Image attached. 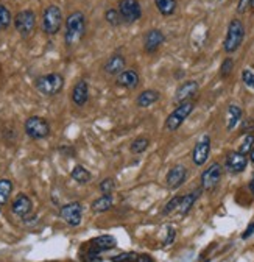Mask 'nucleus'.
<instances>
[{
	"label": "nucleus",
	"mask_w": 254,
	"mask_h": 262,
	"mask_svg": "<svg viewBox=\"0 0 254 262\" xmlns=\"http://www.w3.org/2000/svg\"><path fill=\"white\" fill-rule=\"evenodd\" d=\"M112 197L111 195H103L100 198H97L94 203H92V211L94 212H106L112 208Z\"/></svg>",
	"instance_id": "obj_25"
},
{
	"label": "nucleus",
	"mask_w": 254,
	"mask_h": 262,
	"mask_svg": "<svg viewBox=\"0 0 254 262\" xmlns=\"http://www.w3.org/2000/svg\"><path fill=\"white\" fill-rule=\"evenodd\" d=\"M31 200L25 195V194H20L14 198L13 205H11V211L16 214L17 217H27L28 214L31 212Z\"/></svg>",
	"instance_id": "obj_18"
},
{
	"label": "nucleus",
	"mask_w": 254,
	"mask_h": 262,
	"mask_svg": "<svg viewBox=\"0 0 254 262\" xmlns=\"http://www.w3.org/2000/svg\"><path fill=\"white\" fill-rule=\"evenodd\" d=\"M150 145V140L147 137H136L133 142H131V152L139 155V153H144Z\"/></svg>",
	"instance_id": "obj_29"
},
{
	"label": "nucleus",
	"mask_w": 254,
	"mask_h": 262,
	"mask_svg": "<svg viewBox=\"0 0 254 262\" xmlns=\"http://www.w3.org/2000/svg\"><path fill=\"white\" fill-rule=\"evenodd\" d=\"M117 245V241H115V237L109 236V234H105V236H99L96 237L94 241H90L86 251L83 253L81 259L84 262H100L102 259L99 257L100 253L103 251H108V250H112Z\"/></svg>",
	"instance_id": "obj_2"
},
{
	"label": "nucleus",
	"mask_w": 254,
	"mask_h": 262,
	"mask_svg": "<svg viewBox=\"0 0 254 262\" xmlns=\"http://www.w3.org/2000/svg\"><path fill=\"white\" fill-rule=\"evenodd\" d=\"M137 254L136 253H120L117 256H112L111 262H136Z\"/></svg>",
	"instance_id": "obj_34"
},
{
	"label": "nucleus",
	"mask_w": 254,
	"mask_h": 262,
	"mask_svg": "<svg viewBox=\"0 0 254 262\" xmlns=\"http://www.w3.org/2000/svg\"><path fill=\"white\" fill-rule=\"evenodd\" d=\"M245 39V25L240 19H233L228 25L226 38L223 42V49L226 53H234L239 47L242 45Z\"/></svg>",
	"instance_id": "obj_3"
},
{
	"label": "nucleus",
	"mask_w": 254,
	"mask_h": 262,
	"mask_svg": "<svg viewBox=\"0 0 254 262\" xmlns=\"http://www.w3.org/2000/svg\"><path fill=\"white\" fill-rule=\"evenodd\" d=\"M59 216L67 225L78 226L81 223V219H83V208L78 201L67 203L59 209Z\"/></svg>",
	"instance_id": "obj_10"
},
{
	"label": "nucleus",
	"mask_w": 254,
	"mask_h": 262,
	"mask_svg": "<svg viewBox=\"0 0 254 262\" xmlns=\"http://www.w3.org/2000/svg\"><path fill=\"white\" fill-rule=\"evenodd\" d=\"M221 172H223V169L218 162L211 164L201 175V187L204 190H214L221 180Z\"/></svg>",
	"instance_id": "obj_11"
},
{
	"label": "nucleus",
	"mask_w": 254,
	"mask_h": 262,
	"mask_svg": "<svg viewBox=\"0 0 254 262\" xmlns=\"http://www.w3.org/2000/svg\"><path fill=\"white\" fill-rule=\"evenodd\" d=\"M175 236H176V231H175L172 226H169V229H167V237H166V241H164V245H172L173 241H175Z\"/></svg>",
	"instance_id": "obj_37"
},
{
	"label": "nucleus",
	"mask_w": 254,
	"mask_h": 262,
	"mask_svg": "<svg viewBox=\"0 0 254 262\" xmlns=\"http://www.w3.org/2000/svg\"><path fill=\"white\" fill-rule=\"evenodd\" d=\"M249 7H252V8H254V0H249Z\"/></svg>",
	"instance_id": "obj_44"
},
{
	"label": "nucleus",
	"mask_w": 254,
	"mask_h": 262,
	"mask_svg": "<svg viewBox=\"0 0 254 262\" xmlns=\"http://www.w3.org/2000/svg\"><path fill=\"white\" fill-rule=\"evenodd\" d=\"M164 41H166V36L161 30H157V28L148 30L144 38V49L147 53H154L159 50V47L164 44Z\"/></svg>",
	"instance_id": "obj_14"
},
{
	"label": "nucleus",
	"mask_w": 254,
	"mask_h": 262,
	"mask_svg": "<svg viewBox=\"0 0 254 262\" xmlns=\"http://www.w3.org/2000/svg\"><path fill=\"white\" fill-rule=\"evenodd\" d=\"M14 28L22 38H28L36 28V14L31 10H22L14 17Z\"/></svg>",
	"instance_id": "obj_7"
},
{
	"label": "nucleus",
	"mask_w": 254,
	"mask_h": 262,
	"mask_svg": "<svg viewBox=\"0 0 254 262\" xmlns=\"http://www.w3.org/2000/svg\"><path fill=\"white\" fill-rule=\"evenodd\" d=\"M11 192H13V183L7 178L0 180V206L10 200Z\"/></svg>",
	"instance_id": "obj_26"
},
{
	"label": "nucleus",
	"mask_w": 254,
	"mask_h": 262,
	"mask_svg": "<svg viewBox=\"0 0 254 262\" xmlns=\"http://www.w3.org/2000/svg\"><path fill=\"white\" fill-rule=\"evenodd\" d=\"M200 91V84L195 81V80H187L184 81L178 89H176V94H175V100L178 103H182V102H189L192 97L198 94Z\"/></svg>",
	"instance_id": "obj_13"
},
{
	"label": "nucleus",
	"mask_w": 254,
	"mask_h": 262,
	"mask_svg": "<svg viewBox=\"0 0 254 262\" xmlns=\"http://www.w3.org/2000/svg\"><path fill=\"white\" fill-rule=\"evenodd\" d=\"M136 262H154V260H153L151 256H148V254H137Z\"/></svg>",
	"instance_id": "obj_41"
},
{
	"label": "nucleus",
	"mask_w": 254,
	"mask_h": 262,
	"mask_svg": "<svg viewBox=\"0 0 254 262\" xmlns=\"http://www.w3.org/2000/svg\"><path fill=\"white\" fill-rule=\"evenodd\" d=\"M157 11L163 16H172L176 11V0H154Z\"/></svg>",
	"instance_id": "obj_24"
},
{
	"label": "nucleus",
	"mask_w": 254,
	"mask_h": 262,
	"mask_svg": "<svg viewBox=\"0 0 254 262\" xmlns=\"http://www.w3.org/2000/svg\"><path fill=\"white\" fill-rule=\"evenodd\" d=\"M119 13L122 20L133 23L142 17V7L139 4V0H120Z\"/></svg>",
	"instance_id": "obj_9"
},
{
	"label": "nucleus",
	"mask_w": 254,
	"mask_h": 262,
	"mask_svg": "<svg viewBox=\"0 0 254 262\" xmlns=\"http://www.w3.org/2000/svg\"><path fill=\"white\" fill-rule=\"evenodd\" d=\"M179 201H181V197H173L167 205H166V208H164V211H163V214H170V212H173V211H176L178 209V206H179Z\"/></svg>",
	"instance_id": "obj_36"
},
{
	"label": "nucleus",
	"mask_w": 254,
	"mask_h": 262,
	"mask_svg": "<svg viewBox=\"0 0 254 262\" xmlns=\"http://www.w3.org/2000/svg\"><path fill=\"white\" fill-rule=\"evenodd\" d=\"M242 80H243V83L248 86V88H251V89H254V70L252 69H245L243 72H242Z\"/></svg>",
	"instance_id": "obj_35"
},
{
	"label": "nucleus",
	"mask_w": 254,
	"mask_h": 262,
	"mask_svg": "<svg viewBox=\"0 0 254 262\" xmlns=\"http://www.w3.org/2000/svg\"><path fill=\"white\" fill-rule=\"evenodd\" d=\"M38 92H41L45 97H53V95L59 94L64 88V77L61 74H47L42 75L35 83Z\"/></svg>",
	"instance_id": "obj_4"
},
{
	"label": "nucleus",
	"mask_w": 254,
	"mask_h": 262,
	"mask_svg": "<svg viewBox=\"0 0 254 262\" xmlns=\"http://www.w3.org/2000/svg\"><path fill=\"white\" fill-rule=\"evenodd\" d=\"M233 70H234V61L233 58H226L221 66H220V77L221 78H228L231 74H233Z\"/></svg>",
	"instance_id": "obj_30"
},
{
	"label": "nucleus",
	"mask_w": 254,
	"mask_h": 262,
	"mask_svg": "<svg viewBox=\"0 0 254 262\" xmlns=\"http://www.w3.org/2000/svg\"><path fill=\"white\" fill-rule=\"evenodd\" d=\"M139 83H141V77L134 69L123 70V72L119 74V77H117V84L125 89H136L139 86Z\"/></svg>",
	"instance_id": "obj_20"
},
{
	"label": "nucleus",
	"mask_w": 254,
	"mask_h": 262,
	"mask_svg": "<svg viewBox=\"0 0 254 262\" xmlns=\"http://www.w3.org/2000/svg\"><path fill=\"white\" fill-rule=\"evenodd\" d=\"M211 155V137L204 134L194 147V152H192V161L195 165H203L207 158Z\"/></svg>",
	"instance_id": "obj_12"
},
{
	"label": "nucleus",
	"mask_w": 254,
	"mask_h": 262,
	"mask_svg": "<svg viewBox=\"0 0 254 262\" xmlns=\"http://www.w3.org/2000/svg\"><path fill=\"white\" fill-rule=\"evenodd\" d=\"M13 22V16H11V11L0 4V32H5Z\"/></svg>",
	"instance_id": "obj_28"
},
{
	"label": "nucleus",
	"mask_w": 254,
	"mask_h": 262,
	"mask_svg": "<svg viewBox=\"0 0 254 262\" xmlns=\"http://www.w3.org/2000/svg\"><path fill=\"white\" fill-rule=\"evenodd\" d=\"M86 33V17L81 11H74L66 17L64 42L67 47H75L81 42Z\"/></svg>",
	"instance_id": "obj_1"
},
{
	"label": "nucleus",
	"mask_w": 254,
	"mask_h": 262,
	"mask_svg": "<svg viewBox=\"0 0 254 262\" xmlns=\"http://www.w3.org/2000/svg\"><path fill=\"white\" fill-rule=\"evenodd\" d=\"M105 19H106V22L108 23H111L112 27H117L119 23H120V20H122V17H120V13H119V10H108L106 13H105Z\"/></svg>",
	"instance_id": "obj_31"
},
{
	"label": "nucleus",
	"mask_w": 254,
	"mask_h": 262,
	"mask_svg": "<svg viewBox=\"0 0 254 262\" xmlns=\"http://www.w3.org/2000/svg\"><path fill=\"white\" fill-rule=\"evenodd\" d=\"M226 169L231 172V173H240L246 169L248 165V158L239 152H231L228 156H226Z\"/></svg>",
	"instance_id": "obj_15"
},
{
	"label": "nucleus",
	"mask_w": 254,
	"mask_h": 262,
	"mask_svg": "<svg viewBox=\"0 0 254 262\" xmlns=\"http://www.w3.org/2000/svg\"><path fill=\"white\" fill-rule=\"evenodd\" d=\"M254 234V222H251L248 225V228L245 229V232L242 234V239H248V237H251Z\"/></svg>",
	"instance_id": "obj_39"
},
{
	"label": "nucleus",
	"mask_w": 254,
	"mask_h": 262,
	"mask_svg": "<svg viewBox=\"0 0 254 262\" xmlns=\"http://www.w3.org/2000/svg\"><path fill=\"white\" fill-rule=\"evenodd\" d=\"M72 100L77 106H84L89 100V84L86 80H78L72 89Z\"/></svg>",
	"instance_id": "obj_19"
},
{
	"label": "nucleus",
	"mask_w": 254,
	"mask_h": 262,
	"mask_svg": "<svg viewBox=\"0 0 254 262\" xmlns=\"http://www.w3.org/2000/svg\"><path fill=\"white\" fill-rule=\"evenodd\" d=\"M186 178H187V169L184 167V165H175V167L169 170L166 181L170 189H178L184 184Z\"/></svg>",
	"instance_id": "obj_16"
},
{
	"label": "nucleus",
	"mask_w": 254,
	"mask_h": 262,
	"mask_svg": "<svg viewBox=\"0 0 254 262\" xmlns=\"http://www.w3.org/2000/svg\"><path fill=\"white\" fill-rule=\"evenodd\" d=\"M71 177H72V180H75L80 184H86L90 181V173L83 167V165H75L74 170L71 172Z\"/></svg>",
	"instance_id": "obj_27"
},
{
	"label": "nucleus",
	"mask_w": 254,
	"mask_h": 262,
	"mask_svg": "<svg viewBox=\"0 0 254 262\" xmlns=\"http://www.w3.org/2000/svg\"><path fill=\"white\" fill-rule=\"evenodd\" d=\"M194 108H195V105H194V102H182V103H179L170 114H169V117L166 119V128L169 130V131H176L182 124H184V121H186V119L192 114V111H194Z\"/></svg>",
	"instance_id": "obj_6"
},
{
	"label": "nucleus",
	"mask_w": 254,
	"mask_h": 262,
	"mask_svg": "<svg viewBox=\"0 0 254 262\" xmlns=\"http://www.w3.org/2000/svg\"><path fill=\"white\" fill-rule=\"evenodd\" d=\"M62 11L58 5H49L42 13V30L45 35L53 36L61 30Z\"/></svg>",
	"instance_id": "obj_5"
},
{
	"label": "nucleus",
	"mask_w": 254,
	"mask_h": 262,
	"mask_svg": "<svg viewBox=\"0 0 254 262\" xmlns=\"http://www.w3.org/2000/svg\"><path fill=\"white\" fill-rule=\"evenodd\" d=\"M248 7H249V0H240V4H239V8H237V11H239V13H245Z\"/></svg>",
	"instance_id": "obj_40"
},
{
	"label": "nucleus",
	"mask_w": 254,
	"mask_h": 262,
	"mask_svg": "<svg viewBox=\"0 0 254 262\" xmlns=\"http://www.w3.org/2000/svg\"><path fill=\"white\" fill-rule=\"evenodd\" d=\"M114 189H115V183H114L112 178H105L100 183V190H102V194H105V195H111Z\"/></svg>",
	"instance_id": "obj_33"
},
{
	"label": "nucleus",
	"mask_w": 254,
	"mask_h": 262,
	"mask_svg": "<svg viewBox=\"0 0 254 262\" xmlns=\"http://www.w3.org/2000/svg\"><path fill=\"white\" fill-rule=\"evenodd\" d=\"M125 66H126L125 56L120 55V53H115V55L108 58V61L103 66V70L108 75H119L125 70Z\"/></svg>",
	"instance_id": "obj_17"
},
{
	"label": "nucleus",
	"mask_w": 254,
	"mask_h": 262,
	"mask_svg": "<svg viewBox=\"0 0 254 262\" xmlns=\"http://www.w3.org/2000/svg\"><path fill=\"white\" fill-rule=\"evenodd\" d=\"M249 190H251V194L254 195V175H252V178L249 181Z\"/></svg>",
	"instance_id": "obj_42"
},
{
	"label": "nucleus",
	"mask_w": 254,
	"mask_h": 262,
	"mask_svg": "<svg viewBox=\"0 0 254 262\" xmlns=\"http://www.w3.org/2000/svg\"><path fill=\"white\" fill-rule=\"evenodd\" d=\"M249 159H251V162L254 164V147H252L251 152H249Z\"/></svg>",
	"instance_id": "obj_43"
},
{
	"label": "nucleus",
	"mask_w": 254,
	"mask_h": 262,
	"mask_svg": "<svg viewBox=\"0 0 254 262\" xmlns=\"http://www.w3.org/2000/svg\"><path fill=\"white\" fill-rule=\"evenodd\" d=\"M252 147H254V134H246L245 139H243V142H242L240 149H239V153H242V155L246 156L251 152Z\"/></svg>",
	"instance_id": "obj_32"
},
{
	"label": "nucleus",
	"mask_w": 254,
	"mask_h": 262,
	"mask_svg": "<svg viewBox=\"0 0 254 262\" xmlns=\"http://www.w3.org/2000/svg\"><path fill=\"white\" fill-rule=\"evenodd\" d=\"M242 115H243V111H242L240 106L229 105L228 111H226V130L233 131L237 127V124L242 121Z\"/></svg>",
	"instance_id": "obj_21"
},
{
	"label": "nucleus",
	"mask_w": 254,
	"mask_h": 262,
	"mask_svg": "<svg viewBox=\"0 0 254 262\" xmlns=\"http://www.w3.org/2000/svg\"><path fill=\"white\" fill-rule=\"evenodd\" d=\"M159 97H161V95H159L157 91L147 89V91H144V92L139 94V97H137L136 103H137V106H139V108H148L153 103H156L159 100Z\"/></svg>",
	"instance_id": "obj_23"
},
{
	"label": "nucleus",
	"mask_w": 254,
	"mask_h": 262,
	"mask_svg": "<svg viewBox=\"0 0 254 262\" xmlns=\"http://www.w3.org/2000/svg\"><path fill=\"white\" fill-rule=\"evenodd\" d=\"M203 262H211V260H209V259H207V260H203Z\"/></svg>",
	"instance_id": "obj_45"
},
{
	"label": "nucleus",
	"mask_w": 254,
	"mask_h": 262,
	"mask_svg": "<svg viewBox=\"0 0 254 262\" xmlns=\"http://www.w3.org/2000/svg\"><path fill=\"white\" fill-rule=\"evenodd\" d=\"M254 130V119H246V121H243L242 124V131L243 133H249Z\"/></svg>",
	"instance_id": "obj_38"
},
{
	"label": "nucleus",
	"mask_w": 254,
	"mask_h": 262,
	"mask_svg": "<svg viewBox=\"0 0 254 262\" xmlns=\"http://www.w3.org/2000/svg\"><path fill=\"white\" fill-rule=\"evenodd\" d=\"M200 194H201V189H197V190H194V192L181 197V201H179V206H178V212L181 214V216H186V214L192 209V206L198 200Z\"/></svg>",
	"instance_id": "obj_22"
},
{
	"label": "nucleus",
	"mask_w": 254,
	"mask_h": 262,
	"mask_svg": "<svg viewBox=\"0 0 254 262\" xmlns=\"http://www.w3.org/2000/svg\"><path fill=\"white\" fill-rule=\"evenodd\" d=\"M25 133L28 137L31 139H45V137H49L50 134V125L49 122L45 121L44 117H39V115H31L28 117L27 121H25Z\"/></svg>",
	"instance_id": "obj_8"
}]
</instances>
